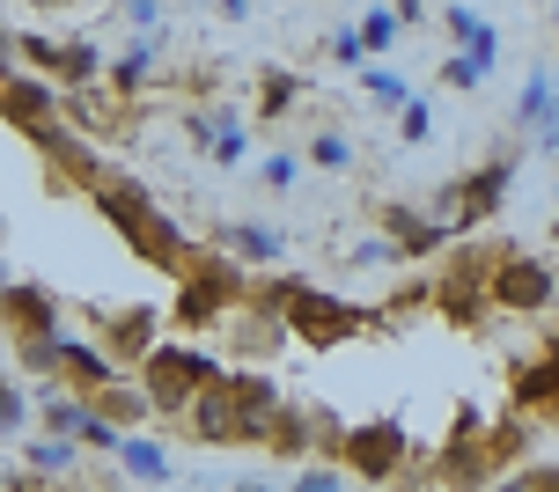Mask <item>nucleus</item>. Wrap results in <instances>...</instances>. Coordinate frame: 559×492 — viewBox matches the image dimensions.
<instances>
[{
	"mask_svg": "<svg viewBox=\"0 0 559 492\" xmlns=\"http://www.w3.org/2000/svg\"><path fill=\"white\" fill-rule=\"evenodd\" d=\"M88 206L111 220V236H118L126 250H133L147 273L185 279V265H192V250H199V243H192V236H185V228H177V220L163 214V206H155V192H147L140 177L111 169V177H104V184L88 192Z\"/></svg>",
	"mask_w": 559,
	"mask_h": 492,
	"instance_id": "f257e3e1",
	"label": "nucleus"
},
{
	"mask_svg": "<svg viewBox=\"0 0 559 492\" xmlns=\"http://www.w3.org/2000/svg\"><path fill=\"white\" fill-rule=\"evenodd\" d=\"M280 287V316H287V338L302 353H332V346H354L368 331H383V309H361V301L332 295L317 279H273Z\"/></svg>",
	"mask_w": 559,
	"mask_h": 492,
	"instance_id": "f03ea898",
	"label": "nucleus"
},
{
	"mask_svg": "<svg viewBox=\"0 0 559 492\" xmlns=\"http://www.w3.org/2000/svg\"><path fill=\"white\" fill-rule=\"evenodd\" d=\"M222 375H228V360L214 353V346H199V338H163L133 383H140V397H147L155 419H177V427H185V411L222 383Z\"/></svg>",
	"mask_w": 559,
	"mask_h": 492,
	"instance_id": "7ed1b4c3",
	"label": "nucleus"
},
{
	"mask_svg": "<svg viewBox=\"0 0 559 492\" xmlns=\"http://www.w3.org/2000/svg\"><path fill=\"white\" fill-rule=\"evenodd\" d=\"M501 478H508V456H501V441H493V427L478 411H456L449 441L435 448V485L442 492H493Z\"/></svg>",
	"mask_w": 559,
	"mask_h": 492,
	"instance_id": "20e7f679",
	"label": "nucleus"
},
{
	"mask_svg": "<svg viewBox=\"0 0 559 492\" xmlns=\"http://www.w3.org/2000/svg\"><path fill=\"white\" fill-rule=\"evenodd\" d=\"M508 184H515V147H501V155L486 169H472V177H449L442 192L427 199V214L442 220L449 236H478V228L508 206Z\"/></svg>",
	"mask_w": 559,
	"mask_h": 492,
	"instance_id": "39448f33",
	"label": "nucleus"
},
{
	"mask_svg": "<svg viewBox=\"0 0 559 492\" xmlns=\"http://www.w3.org/2000/svg\"><path fill=\"white\" fill-rule=\"evenodd\" d=\"M332 464L354 478V485H397L405 470H413V434H405V419H354L346 434H338Z\"/></svg>",
	"mask_w": 559,
	"mask_h": 492,
	"instance_id": "423d86ee",
	"label": "nucleus"
},
{
	"mask_svg": "<svg viewBox=\"0 0 559 492\" xmlns=\"http://www.w3.org/2000/svg\"><path fill=\"white\" fill-rule=\"evenodd\" d=\"M88 324H96V346H104L126 375H140L147 353L169 338V309H163V301H96Z\"/></svg>",
	"mask_w": 559,
	"mask_h": 492,
	"instance_id": "0eeeda50",
	"label": "nucleus"
},
{
	"mask_svg": "<svg viewBox=\"0 0 559 492\" xmlns=\"http://www.w3.org/2000/svg\"><path fill=\"white\" fill-rule=\"evenodd\" d=\"M493 265H501V250H478V243H464L456 257H449V273L435 279V309H442V324L478 331L486 316H493Z\"/></svg>",
	"mask_w": 559,
	"mask_h": 492,
	"instance_id": "6e6552de",
	"label": "nucleus"
},
{
	"mask_svg": "<svg viewBox=\"0 0 559 492\" xmlns=\"http://www.w3.org/2000/svg\"><path fill=\"white\" fill-rule=\"evenodd\" d=\"M559 301V273L531 250H501V265H493V309L508 316H545Z\"/></svg>",
	"mask_w": 559,
	"mask_h": 492,
	"instance_id": "1a4fd4ad",
	"label": "nucleus"
},
{
	"mask_svg": "<svg viewBox=\"0 0 559 492\" xmlns=\"http://www.w3.org/2000/svg\"><path fill=\"white\" fill-rule=\"evenodd\" d=\"M37 155H45V192H96V184L111 177V163L96 155V140L67 133V118L37 140Z\"/></svg>",
	"mask_w": 559,
	"mask_h": 492,
	"instance_id": "9d476101",
	"label": "nucleus"
},
{
	"mask_svg": "<svg viewBox=\"0 0 559 492\" xmlns=\"http://www.w3.org/2000/svg\"><path fill=\"white\" fill-rule=\"evenodd\" d=\"M222 338H228V353H236V368H265V360H280L295 346V338H287V316L265 309V301H243L222 324Z\"/></svg>",
	"mask_w": 559,
	"mask_h": 492,
	"instance_id": "9b49d317",
	"label": "nucleus"
},
{
	"mask_svg": "<svg viewBox=\"0 0 559 492\" xmlns=\"http://www.w3.org/2000/svg\"><path fill=\"white\" fill-rule=\"evenodd\" d=\"M0 331H8V346H45L59 338V295L52 287H37V279H15V295L0 301Z\"/></svg>",
	"mask_w": 559,
	"mask_h": 492,
	"instance_id": "f8f14e48",
	"label": "nucleus"
},
{
	"mask_svg": "<svg viewBox=\"0 0 559 492\" xmlns=\"http://www.w3.org/2000/svg\"><path fill=\"white\" fill-rule=\"evenodd\" d=\"M376 228H383V243L397 250V265H413V257H435V250L456 243V236H449V228L427 214V206H405V199L376 206Z\"/></svg>",
	"mask_w": 559,
	"mask_h": 492,
	"instance_id": "ddd939ff",
	"label": "nucleus"
},
{
	"mask_svg": "<svg viewBox=\"0 0 559 492\" xmlns=\"http://www.w3.org/2000/svg\"><path fill=\"white\" fill-rule=\"evenodd\" d=\"M59 104H67V96H59L52 82H37V74H15V82L0 88V125H15V133L37 147V140L59 125Z\"/></svg>",
	"mask_w": 559,
	"mask_h": 492,
	"instance_id": "4468645a",
	"label": "nucleus"
},
{
	"mask_svg": "<svg viewBox=\"0 0 559 492\" xmlns=\"http://www.w3.org/2000/svg\"><path fill=\"white\" fill-rule=\"evenodd\" d=\"M169 52H177L169 37H126V45L111 52V74H104V88H111L118 104H140V96L155 88V74L169 67Z\"/></svg>",
	"mask_w": 559,
	"mask_h": 492,
	"instance_id": "2eb2a0df",
	"label": "nucleus"
},
{
	"mask_svg": "<svg viewBox=\"0 0 559 492\" xmlns=\"http://www.w3.org/2000/svg\"><path fill=\"white\" fill-rule=\"evenodd\" d=\"M59 383L82 389V397H104L111 383H126V368H118L88 331H59Z\"/></svg>",
	"mask_w": 559,
	"mask_h": 492,
	"instance_id": "dca6fc26",
	"label": "nucleus"
},
{
	"mask_svg": "<svg viewBox=\"0 0 559 492\" xmlns=\"http://www.w3.org/2000/svg\"><path fill=\"white\" fill-rule=\"evenodd\" d=\"M214 243H222L243 273H273L280 257H287V228L265 220V214H243V220H222V236H214Z\"/></svg>",
	"mask_w": 559,
	"mask_h": 492,
	"instance_id": "f3484780",
	"label": "nucleus"
},
{
	"mask_svg": "<svg viewBox=\"0 0 559 492\" xmlns=\"http://www.w3.org/2000/svg\"><path fill=\"white\" fill-rule=\"evenodd\" d=\"M133 110L140 104H118L111 88L96 82V88H74V96L59 104V118H67V133H82V140H111V133L133 125Z\"/></svg>",
	"mask_w": 559,
	"mask_h": 492,
	"instance_id": "a211bd4d",
	"label": "nucleus"
},
{
	"mask_svg": "<svg viewBox=\"0 0 559 492\" xmlns=\"http://www.w3.org/2000/svg\"><path fill=\"white\" fill-rule=\"evenodd\" d=\"M508 405L523 411V419H537V411H552V419H559V360L552 353L515 360V375H508Z\"/></svg>",
	"mask_w": 559,
	"mask_h": 492,
	"instance_id": "6ab92c4d",
	"label": "nucleus"
},
{
	"mask_svg": "<svg viewBox=\"0 0 559 492\" xmlns=\"http://www.w3.org/2000/svg\"><path fill=\"white\" fill-rule=\"evenodd\" d=\"M88 419H96V405H88L82 389H67V383H45V389H37V427H45V434L82 441Z\"/></svg>",
	"mask_w": 559,
	"mask_h": 492,
	"instance_id": "aec40b11",
	"label": "nucleus"
},
{
	"mask_svg": "<svg viewBox=\"0 0 559 492\" xmlns=\"http://www.w3.org/2000/svg\"><path fill=\"white\" fill-rule=\"evenodd\" d=\"M111 464L126 470L133 485H177V464H169V448H163V441H147V434H126Z\"/></svg>",
	"mask_w": 559,
	"mask_h": 492,
	"instance_id": "412c9836",
	"label": "nucleus"
},
{
	"mask_svg": "<svg viewBox=\"0 0 559 492\" xmlns=\"http://www.w3.org/2000/svg\"><path fill=\"white\" fill-rule=\"evenodd\" d=\"M82 456H88L82 441H59V434H29V441H23V464H29V478H59V485H67Z\"/></svg>",
	"mask_w": 559,
	"mask_h": 492,
	"instance_id": "4be33fe9",
	"label": "nucleus"
},
{
	"mask_svg": "<svg viewBox=\"0 0 559 492\" xmlns=\"http://www.w3.org/2000/svg\"><path fill=\"white\" fill-rule=\"evenodd\" d=\"M214 110V147H206V163L214 169H243L251 163V125L236 118V104H206Z\"/></svg>",
	"mask_w": 559,
	"mask_h": 492,
	"instance_id": "5701e85b",
	"label": "nucleus"
},
{
	"mask_svg": "<svg viewBox=\"0 0 559 492\" xmlns=\"http://www.w3.org/2000/svg\"><path fill=\"white\" fill-rule=\"evenodd\" d=\"M493 59H501V37L486 29L478 45H464V52H449V59H442V82H449V88H486Z\"/></svg>",
	"mask_w": 559,
	"mask_h": 492,
	"instance_id": "b1692460",
	"label": "nucleus"
},
{
	"mask_svg": "<svg viewBox=\"0 0 559 492\" xmlns=\"http://www.w3.org/2000/svg\"><path fill=\"white\" fill-rule=\"evenodd\" d=\"M88 405H96V419H111L118 434H140V419H155V411H147V397H140V383H133V375H126V383H111L104 397H88Z\"/></svg>",
	"mask_w": 559,
	"mask_h": 492,
	"instance_id": "393cba45",
	"label": "nucleus"
},
{
	"mask_svg": "<svg viewBox=\"0 0 559 492\" xmlns=\"http://www.w3.org/2000/svg\"><path fill=\"white\" fill-rule=\"evenodd\" d=\"M295 96H302V74H295V67H265V74H258V118H287Z\"/></svg>",
	"mask_w": 559,
	"mask_h": 492,
	"instance_id": "a878e982",
	"label": "nucleus"
},
{
	"mask_svg": "<svg viewBox=\"0 0 559 492\" xmlns=\"http://www.w3.org/2000/svg\"><path fill=\"white\" fill-rule=\"evenodd\" d=\"M29 419H37V397H29L23 383H8V375H0V441H23Z\"/></svg>",
	"mask_w": 559,
	"mask_h": 492,
	"instance_id": "bb28decb",
	"label": "nucleus"
},
{
	"mask_svg": "<svg viewBox=\"0 0 559 492\" xmlns=\"http://www.w3.org/2000/svg\"><path fill=\"white\" fill-rule=\"evenodd\" d=\"M354 29H361L368 59H376V52H391L397 37H405V15H397V8H361V15H354Z\"/></svg>",
	"mask_w": 559,
	"mask_h": 492,
	"instance_id": "cd10ccee",
	"label": "nucleus"
},
{
	"mask_svg": "<svg viewBox=\"0 0 559 492\" xmlns=\"http://www.w3.org/2000/svg\"><path fill=\"white\" fill-rule=\"evenodd\" d=\"M317 52L332 59V67H346V74H368V45H361V29H354V23H338Z\"/></svg>",
	"mask_w": 559,
	"mask_h": 492,
	"instance_id": "c85d7f7f",
	"label": "nucleus"
},
{
	"mask_svg": "<svg viewBox=\"0 0 559 492\" xmlns=\"http://www.w3.org/2000/svg\"><path fill=\"white\" fill-rule=\"evenodd\" d=\"M302 163L309 155H287V147H280V155L258 163V184H265V192H295V184H302Z\"/></svg>",
	"mask_w": 559,
	"mask_h": 492,
	"instance_id": "c756f323",
	"label": "nucleus"
},
{
	"mask_svg": "<svg viewBox=\"0 0 559 492\" xmlns=\"http://www.w3.org/2000/svg\"><path fill=\"white\" fill-rule=\"evenodd\" d=\"M435 23L449 29V37H456V52H464V45H478V37H486V15H478V8H435Z\"/></svg>",
	"mask_w": 559,
	"mask_h": 492,
	"instance_id": "7c9ffc66",
	"label": "nucleus"
},
{
	"mask_svg": "<svg viewBox=\"0 0 559 492\" xmlns=\"http://www.w3.org/2000/svg\"><path fill=\"white\" fill-rule=\"evenodd\" d=\"M309 163H317V169H354V140L324 125V133L309 140Z\"/></svg>",
	"mask_w": 559,
	"mask_h": 492,
	"instance_id": "2f4dec72",
	"label": "nucleus"
},
{
	"mask_svg": "<svg viewBox=\"0 0 559 492\" xmlns=\"http://www.w3.org/2000/svg\"><path fill=\"white\" fill-rule=\"evenodd\" d=\"M287 492H354V478H346L338 464H302Z\"/></svg>",
	"mask_w": 559,
	"mask_h": 492,
	"instance_id": "473e14b6",
	"label": "nucleus"
},
{
	"mask_svg": "<svg viewBox=\"0 0 559 492\" xmlns=\"http://www.w3.org/2000/svg\"><path fill=\"white\" fill-rule=\"evenodd\" d=\"M413 309H435V279H413V287H397V295L383 301V324H397V316H413Z\"/></svg>",
	"mask_w": 559,
	"mask_h": 492,
	"instance_id": "72a5a7b5",
	"label": "nucleus"
},
{
	"mask_svg": "<svg viewBox=\"0 0 559 492\" xmlns=\"http://www.w3.org/2000/svg\"><path fill=\"white\" fill-rule=\"evenodd\" d=\"M118 23L133 29V37H169V8H155V0H133Z\"/></svg>",
	"mask_w": 559,
	"mask_h": 492,
	"instance_id": "f704fd0d",
	"label": "nucleus"
},
{
	"mask_svg": "<svg viewBox=\"0 0 559 492\" xmlns=\"http://www.w3.org/2000/svg\"><path fill=\"white\" fill-rule=\"evenodd\" d=\"M361 96H376V104H391V110L413 104V88L397 82V74H383V67H368V74H361Z\"/></svg>",
	"mask_w": 559,
	"mask_h": 492,
	"instance_id": "c9c22d12",
	"label": "nucleus"
},
{
	"mask_svg": "<svg viewBox=\"0 0 559 492\" xmlns=\"http://www.w3.org/2000/svg\"><path fill=\"white\" fill-rule=\"evenodd\" d=\"M346 265H361V273L368 265H397V250L383 243V236H354V243H346Z\"/></svg>",
	"mask_w": 559,
	"mask_h": 492,
	"instance_id": "e433bc0d",
	"label": "nucleus"
},
{
	"mask_svg": "<svg viewBox=\"0 0 559 492\" xmlns=\"http://www.w3.org/2000/svg\"><path fill=\"white\" fill-rule=\"evenodd\" d=\"M427 133H435V110H427V104H419V96H413V104L397 110V140H405V147H419V140H427Z\"/></svg>",
	"mask_w": 559,
	"mask_h": 492,
	"instance_id": "4c0bfd02",
	"label": "nucleus"
},
{
	"mask_svg": "<svg viewBox=\"0 0 559 492\" xmlns=\"http://www.w3.org/2000/svg\"><path fill=\"white\" fill-rule=\"evenodd\" d=\"M15 74H23V37H15V29L0 23V88L15 82Z\"/></svg>",
	"mask_w": 559,
	"mask_h": 492,
	"instance_id": "58836bf2",
	"label": "nucleus"
},
{
	"mask_svg": "<svg viewBox=\"0 0 559 492\" xmlns=\"http://www.w3.org/2000/svg\"><path fill=\"white\" fill-rule=\"evenodd\" d=\"M228 492H287V485H280V478H258V470H243V478H236Z\"/></svg>",
	"mask_w": 559,
	"mask_h": 492,
	"instance_id": "ea45409f",
	"label": "nucleus"
},
{
	"mask_svg": "<svg viewBox=\"0 0 559 492\" xmlns=\"http://www.w3.org/2000/svg\"><path fill=\"white\" fill-rule=\"evenodd\" d=\"M531 492H559V464H531Z\"/></svg>",
	"mask_w": 559,
	"mask_h": 492,
	"instance_id": "a19ab883",
	"label": "nucleus"
},
{
	"mask_svg": "<svg viewBox=\"0 0 559 492\" xmlns=\"http://www.w3.org/2000/svg\"><path fill=\"white\" fill-rule=\"evenodd\" d=\"M493 492H531V470H508V478H501Z\"/></svg>",
	"mask_w": 559,
	"mask_h": 492,
	"instance_id": "79ce46f5",
	"label": "nucleus"
},
{
	"mask_svg": "<svg viewBox=\"0 0 559 492\" xmlns=\"http://www.w3.org/2000/svg\"><path fill=\"white\" fill-rule=\"evenodd\" d=\"M15 295V273H8V257H0V301Z\"/></svg>",
	"mask_w": 559,
	"mask_h": 492,
	"instance_id": "37998d69",
	"label": "nucleus"
},
{
	"mask_svg": "<svg viewBox=\"0 0 559 492\" xmlns=\"http://www.w3.org/2000/svg\"><path fill=\"white\" fill-rule=\"evenodd\" d=\"M545 353H552V360H559V338H545Z\"/></svg>",
	"mask_w": 559,
	"mask_h": 492,
	"instance_id": "c03bdc74",
	"label": "nucleus"
},
{
	"mask_svg": "<svg viewBox=\"0 0 559 492\" xmlns=\"http://www.w3.org/2000/svg\"><path fill=\"white\" fill-rule=\"evenodd\" d=\"M552 88H559V52H552Z\"/></svg>",
	"mask_w": 559,
	"mask_h": 492,
	"instance_id": "a18cd8bd",
	"label": "nucleus"
},
{
	"mask_svg": "<svg viewBox=\"0 0 559 492\" xmlns=\"http://www.w3.org/2000/svg\"><path fill=\"white\" fill-rule=\"evenodd\" d=\"M552 243H559V220H552Z\"/></svg>",
	"mask_w": 559,
	"mask_h": 492,
	"instance_id": "49530a36",
	"label": "nucleus"
},
{
	"mask_svg": "<svg viewBox=\"0 0 559 492\" xmlns=\"http://www.w3.org/2000/svg\"><path fill=\"white\" fill-rule=\"evenodd\" d=\"M0 228H8V220H0Z\"/></svg>",
	"mask_w": 559,
	"mask_h": 492,
	"instance_id": "de8ad7c7",
	"label": "nucleus"
}]
</instances>
